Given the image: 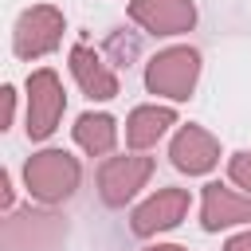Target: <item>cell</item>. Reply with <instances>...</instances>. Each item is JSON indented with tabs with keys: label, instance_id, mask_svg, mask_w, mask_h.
Segmentation results:
<instances>
[{
	"label": "cell",
	"instance_id": "1",
	"mask_svg": "<svg viewBox=\"0 0 251 251\" xmlns=\"http://www.w3.org/2000/svg\"><path fill=\"white\" fill-rule=\"evenodd\" d=\"M63 243H67V220L47 208L8 212L0 227V251H63Z\"/></svg>",
	"mask_w": 251,
	"mask_h": 251
},
{
	"label": "cell",
	"instance_id": "2",
	"mask_svg": "<svg viewBox=\"0 0 251 251\" xmlns=\"http://www.w3.org/2000/svg\"><path fill=\"white\" fill-rule=\"evenodd\" d=\"M78 176H82L78 161H75L71 153H63V149H43V153H35V157L24 165L27 192H31L35 200H43V204H63V200H71L75 188H78Z\"/></svg>",
	"mask_w": 251,
	"mask_h": 251
},
{
	"label": "cell",
	"instance_id": "3",
	"mask_svg": "<svg viewBox=\"0 0 251 251\" xmlns=\"http://www.w3.org/2000/svg\"><path fill=\"white\" fill-rule=\"evenodd\" d=\"M196 78H200V51H192V47H169V51L153 55L145 67V86L173 102H184L192 94Z\"/></svg>",
	"mask_w": 251,
	"mask_h": 251
},
{
	"label": "cell",
	"instance_id": "4",
	"mask_svg": "<svg viewBox=\"0 0 251 251\" xmlns=\"http://www.w3.org/2000/svg\"><path fill=\"white\" fill-rule=\"evenodd\" d=\"M63 82L55 71H31L27 75V137L31 141H43L55 133L59 118H63Z\"/></svg>",
	"mask_w": 251,
	"mask_h": 251
},
{
	"label": "cell",
	"instance_id": "5",
	"mask_svg": "<svg viewBox=\"0 0 251 251\" xmlns=\"http://www.w3.org/2000/svg\"><path fill=\"white\" fill-rule=\"evenodd\" d=\"M59 39H63V12L51 8V4L27 8L16 20V31H12V47H16L20 59H39V55L55 51Z\"/></svg>",
	"mask_w": 251,
	"mask_h": 251
},
{
	"label": "cell",
	"instance_id": "6",
	"mask_svg": "<svg viewBox=\"0 0 251 251\" xmlns=\"http://www.w3.org/2000/svg\"><path fill=\"white\" fill-rule=\"evenodd\" d=\"M149 173H153V161H149V157H137V153H129V157H110V161L98 169V192H102V200H106L110 208H122L126 200L137 196V188H145Z\"/></svg>",
	"mask_w": 251,
	"mask_h": 251
},
{
	"label": "cell",
	"instance_id": "7",
	"mask_svg": "<svg viewBox=\"0 0 251 251\" xmlns=\"http://www.w3.org/2000/svg\"><path fill=\"white\" fill-rule=\"evenodd\" d=\"M129 20L149 35H180L196 24L192 0H129Z\"/></svg>",
	"mask_w": 251,
	"mask_h": 251
},
{
	"label": "cell",
	"instance_id": "8",
	"mask_svg": "<svg viewBox=\"0 0 251 251\" xmlns=\"http://www.w3.org/2000/svg\"><path fill=\"white\" fill-rule=\"evenodd\" d=\"M188 212V192L184 188H157L129 220L133 235H157V231H169L184 220Z\"/></svg>",
	"mask_w": 251,
	"mask_h": 251
},
{
	"label": "cell",
	"instance_id": "9",
	"mask_svg": "<svg viewBox=\"0 0 251 251\" xmlns=\"http://www.w3.org/2000/svg\"><path fill=\"white\" fill-rule=\"evenodd\" d=\"M169 157H173V169L188 173V176H200V173H212L216 161H220V145L208 129L200 126H180V133L173 137L169 145Z\"/></svg>",
	"mask_w": 251,
	"mask_h": 251
},
{
	"label": "cell",
	"instance_id": "10",
	"mask_svg": "<svg viewBox=\"0 0 251 251\" xmlns=\"http://www.w3.org/2000/svg\"><path fill=\"white\" fill-rule=\"evenodd\" d=\"M200 224H204V231H220V227H231V224H251V200L235 196L224 184H204Z\"/></svg>",
	"mask_w": 251,
	"mask_h": 251
},
{
	"label": "cell",
	"instance_id": "11",
	"mask_svg": "<svg viewBox=\"0 0 251 251\" xmlns=\"http://www.w3.org/2000/svg\"><path fill=\"white\" fill-rule=\"evenodd\" d=\"M71 75H75V82L82 86L86 98L106 102V98L118 94V78H114V71H110L106 59H102L98 51H90V47H71Z\"/></svg>",
	"mask_w": 251,
	"mask_h": 251
},
{
	"label": "cell",
	"instance_id": "12",
	"mask_svg": "<svg viewBox=\"0 0 251 251\" xmlns=\"http://www.w3.org/2000/svg\"><path fill=\"white\" fill-rule=\"evenodd\" d=\"M169 126H176V114L169 106H137L126 118V145L129 149H149L165 137Z\"/></svg>",
	"mask_w": 251,
	"mask_h": 251
},
{
	"label": "cell",
	"instance_id": "13",
	"mask_svg": "<svg viewBox=\"0 0 251 251\" xmlns=\"http://www.w3.org/2000/svg\"><path fill=\"white\" fill-rule=\"evenodd\" d=\"M75 141H78V149H86L90 157H102V153H110L114 141H118V122H114L110 114H82V118L75 122Z\"/></svg>",
	"mask_w": 251,
	"mask_h": 251
},
{
	"label": "cell",
	"instance_id": "14",
	"mask_svg": "<svg viewBox=\"0 0 251 251\" xmlns=\"http://www.w3.org/2000/svg\"><path fill=\"white\" fill-rule=\"evenodd\" d=\"M227 176H231L239 188L251 192V153H235V157L227 161Z\"/></svg>",
	"mask_w": 251,
	"mask_h": 251
},
{
	"label": "cell",
	"instance_id": "15",
	"mask_svg": "<svg viewBox=\"0 0 251 251\" xmlns=\"http://www.w3.org/2000/svg\"><path fill=\"white\" fill-rule=\"evenodd\" d=\"M224 251H251V231H243V235L227 239V243H224Z\"/></svg>",
	"mask_w": 251,
	"mask_h": 251
},
{
	"label": "cell",
	"instance_id": "16",
	"mask_svg": "<svg viewBox=\"0 0 251 251\" xmlns=\"http://www.w3.org/2000/svg\"><path fill=\"white\" fill-rule=\"evenodd\" d=\"M145 251H184V247H176V243H157V247H145Z\"/></svg>",
	"mask_w": 251,
	"mask_h": 251
}]
</instances>
